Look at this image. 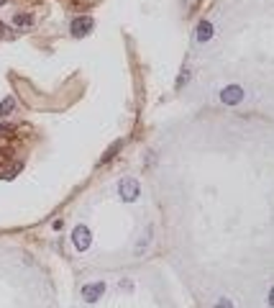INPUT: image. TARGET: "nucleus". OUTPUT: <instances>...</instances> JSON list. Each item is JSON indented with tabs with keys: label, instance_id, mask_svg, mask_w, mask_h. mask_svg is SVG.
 <instances>
[{
	"label": "nucleus",
	"instance_id": "obj_1",
	"mask_svg": "<svg viewBox=\"0 0 274 308\" xmlns=\"http://www.w3.org/2000/svg\"><path fill=\"white\" fill-rule=\"evenodd\" d=\"M93 29H95L93 16H77V18L72 21V26H70V34H72L75 39H82V36H87Z\"/></svg>",
	"mask_w": 274,
	"mask_h": 308
},
{
	"label": "nucleus",
	"instance_id": "obj_2",
	"mask_svg": "<svg viewBox=\"0 0 274 308\" xmlns=\"http://www.w3.org/2000/svg\"><path fill=\"white\" fill-rule=\"evenodd\" d=\"M139 193H141V188H139V183H136L133 178L121 180V185H118V195H121V201H123V203H133L136 198H139Z\"/></svg>",
	"mask_w": 274,
	"mask_h": 308
},
{
	"label": "nucleus",
	"instance_id": "obj_3",
	"mask_svg": "<svg viewBox=\"0 0 274 308\" xmlns=\"http://www.w3.org/2000/svg\"><path fill=\"white\" fill-rule=\"evenodd\" d=\"M72 241H75V249H77V252H87L90 244H93V234H90L87 226H77V229L72 231Z\"/></svg>",
	"mask_w": 274,
	"mask_h": 308
},
{
	"label": "nucleus",
	"instance_id": "obj_4",
	"mask_svg": "<svg viewBox=\"0 0 274 308\" xmlns=\"http://www.w3.org/2000/svg\"><path fill=\"white\" fill-rule=\"evenodd\" d=\"M241 100H243L241 85H225L220 90V103H225V105H238Z\"/></svg>",
	"mask_w": 274,
	"mask_h": 308
},
{
	"label": "nucleus",
	"instance_id": "obj_5",
	"mask_svg": "<svg viewBox=\"0 0 274 308\" xmlns=\"http://www.w3.org/2000/svg\"><path fill=\"white\" fill-rule=\"evenodd\" d=\"M103 293H105V282H90V285L82 288V300L85 303H95V300L103 298Z\"/></svg>",
	"mask_w": 274,
	"mask_h": 308
},
{
	"label": "nucleus",
	"instance_id": "obj_6",
	"mask_svg": "<svg viewBox=\"0 0 274 308\" xmlns=\"http://www.w3.org/2000/svg\"><path fill=\"white\" fill-rule=\"evenodd\" d=\"M13 26H16V29H24V31L31 29V26H34V16H31V13H16V16H13Z\"/></svg>",
	"mask_w": 274,
	"mask_h": 308
},
{
	"label": "nucleus",
	"instance_id": "obj_7",
	"mask_svg": "<svg viewBox=\"0 0 274 308\" xmlns=\"http://www.w3.org/2000/svg\"><path fill=\"white\" fill-rule=\"evenodd\" d=\"M195 36H197V41L205 44V41L213 36V26L208 24V21H200V26H197V34H195Z\"/></svg>",
	"mask_w": 274,
	"mask_h": 308
},
{
	"label": "nucleus",
	"instance_id": "obj_8",
	"mask_svg": "<svg viewBox=\"0 0 274 308\" xmlns=\"http://www.w3.org/2000/svg\"><path fill=\"white\" fill-rule=\"evenodd\" d=\"M121 146H123V141H116V144H113V146H110V149H108V151L103 154V160H100V165H108V162H110V160H113V157H116V154L121 151Z\"/></svg>",
	"mask_w": 274,
	"mask_h": 308
},
{
	"label": "nucleus",
	"instance_id": "obj_9",
	"mask_svg": "<svg viewBox=\"0 0 274 308\" xmlns=\"http://www.w3.org/2000/svg\"><path fill=\"white\" fill-rule=\"evenodd\" d=\"M13 108H16V100L13 98H6L3 103H0V116H11Z\"/></svg>",
	"mask_w": 274,
	"mask_h": 308
},
{
	"label": "nucleus",
	"instance_id": "obj_10",
	"mask_svg": "<svg viewBox=\"0 0 274 308\" xmlns=\"http://www.w3.org/2000/svg\"><path fill=\"white\" fill-rule=\"evenodd\" d=\"M215 308H233V303L228 300V298H220V300L215 303Z\"/></svg>",
	"mask_w": 274,
	"mask_h": 308
},
{
	"label": "nucleus",
	"instance_id": "obj_11",
	"mask_svg": "<svg viewBox=\"0 0 274 308\" xmlns=\"http://www.w3.org/2000/svg\"><path fill=\"white\" fill-rule=\"evenodd\" d=\"M8 131H11V126H8V123H0V134H8Z\"/></svg>",
	"mask_w": 274,
	"mask_h": 308
},
{
	"label": "nucleus",
	"instance_id": "obj_12",
	"mask_svg": "<svg viewBox=\"0 0 274 308\" xmlns=\"http://www.w3.org/2000/svg\"><path fill=\"white\" fill-rule=\"evenodd\" d=\"M269 305H271V308H274V288H271V290H269Z\"/></svg>",
	"mask_w": 274,
	"mask_h": 308
},
{
	"label": "nucleus",
	"instance_id": "obj_13",
	"mask_svg": "<svg viewBox=\"0 0 274 308\" xmlns=\"http://www.w3.org/2000/svg\"><path fill=\"white\" fill-rule=\"evenodd\" d=\"M6 3H8V0H0V6H6Z\"/></svg>",
	"mask_w": 274,
	"mask_h": 308
}]
</instances>
